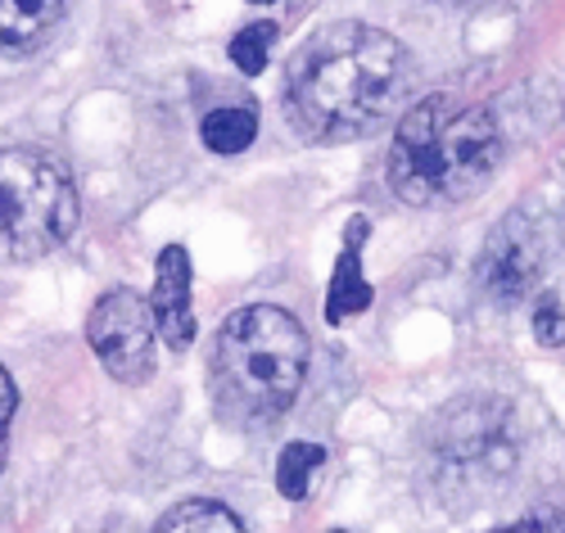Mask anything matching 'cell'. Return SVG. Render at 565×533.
Returning <instances> with one entry per match:
<instances>
[{
  "label": "cell",
  "mask_w": 565,
  "mask_h": 533,
  "mask_svg": "<svg viewBox=\"0 0 565 533\" xmlns=\"http://www.w3.org/2000/svg\"><path fill=\"white\" fill-rule=\"evenodd\" d=\"M407 82V51L371 23H326L286 68V105L303 136L340 145L381 122Z\"/></svg>",
  "instance_id": "6da1fadb"
},
{
  "label": "cell",
  "mask_w": 565,
  "mask_h": 533,
  "mask_svg": "<svg viewBox=\"0 0 565 533\" xmlns=\"http://www.w3.org/2000/svg\"><path fill=\"white\" fill-rule=\"evenodd\" d=\"M502 136L484 105L457 95H426L403 114L390 140V185L412 209H452L498 177Z\"/></svg>",
  "instance_id": "7a4b0ae2"
},
{
  "label": "cell",
  "mask_w": 565,
  "mask_h": 533,
  "mask_svg": "<svg viewBox=\"0 0 565 533\" xmlns=\"http://www.w3.org/2000/svg\"><path fill=\"white\" fill-rule=\"evenodd\" d=\"M308 375L303 326L271 303L241 308L226 317L213 349V390L231 420L267 425L286 412Z\"/></svg>",
  "instance_id": "3957f363"
},
{
  "label": "cell",
  "mask_w": 565,
  "mask_h": 533,
  "mask_svg": "<svg viewBox=\"0 0 565 533\" xmlns=\"http://www.w3.org/2000/svg\"><path fill=\"white\" fill-rule=\"evenodd\" d=\"M77 226V185L45 150H0V258L55 254Z\"/></svg>",
  "instance_id": "277c9868"
},
{
  "label": "cell",
  "mask_w": 565,
  "mask_h": 533,
  "mask_svg": "<svg viewBox=\"0 0 565 533\" xmlns=\"http://www.w3.org/2000/svg\"><path fill=\"white\" fill-rule=\"evenodd\" d=\"M439 483L452 493L461 483H489L511 470V439H507V407L489 398H466L448 407L435 425L430 444Z\"/></svg>",
  "instance_id": "5b68a950"
},
{
  "label": "cell",
  "mask_w": 565,
  "mask_h": 533,
  "mask_svg": "<svg viewBox=\"0 0 565 533\" xmlns=\"http://www.w3.org/2000/svg\"><path fill=\"white\" fill-rule=\"evenodd\" d=\"M154 312L136 289H109L86 317V344L114 380L146 384L154 375Z\"/></svg>",
  "instance_id": "8992f818"
},
{
  "label": "cell",
  "mask_w": 565,
  "mask_h": 533,
  "mask_svg": "<svg viewBox=\"0 0 565 533\" xmlns=\"http://www.w3.org/2000/svg\"><path fill=\"white\" fill-rule=\"evenodd\" d=\"M480 289L498 303H521L543 276V235L525 213L502 217L480 254Z\"/></svg>",
  "instance_id": "52a82bcc"
},
{
  "label": "cell",
  "mask_w": 565,
  "mask_h": 533,
  "mask_svg": "<svg viewBox=\"0 0 565 533\" xmlns=\"http://www.w3.org/2000/svg\"><path fill=\"white\" fill-rule=\"evenodd\" d=\"M150 312L159 326V339L172 353H185L195 339V312H191V254L181 245H168L154 263V295Z\"/></svg>",
  "instance_id": "ba28073f"
},
{
  "label": "cell",
  "mask_w": 565,
  "mask_h": 533,
  "mask_svg": "<svg viewBox=\"0 0 565 533\" xmlns=\"http://www.w3.org/2000/svg\"><path fill=\"white\" fill-rule=\"evenodd\" d=\"M362 239H366V217H353L349 231H344V249H340L335 276H331V295H326V321L331 326L371 308V285L362 276Z\"/></svg>",
  "instance_id": "9c48e42d"
},
{
  "label": "cell",
  "mask_w": 565,
  "mask_h": 533,
  "mask_svg": "<svg viewBox=\"0 0 565 533\" xmlns=\"http://www.w3.org/2000/svg\"><path fill=\"white\" fill-rule=\"evenodd\" d=\"M68 0H0V55H28L60 28Z\"/></svg>",
  "instance_id": "30bf717a"
},
{
  "label": "cell",
  "mask_w": 565,
  "mask_h": 533,
  "mask_svg": "<svg viewBox=\"0 0 565 533\" xmlns=\"http://www.w3.org/2000/svg\"><path fill=\"white\" fill-rule=\"evenodd\" d=\"M200 136H204V145L213 154H241L258 136V118H254V109H235V105L231 109H213V114H204Z\"/></svg>",
  "instance_id": "8fae6325"
},
{
  "label": "cell",
  "mask_w": 565,
  "mask_h": 533,
  "mask_svg": "<svg viewBox=\"0 0 565 533\" xmlns=\"http://www.w3.org/2000/svg\"><path fill=\"white\" fill-rule=\"evenodd\" d=\"M321 461H326V452L317 444H286V452L276 457V489L290 502L308 498V483L321 470Z\"/></svg>",
  "instance_id": "7c38bea8"
},
{
  "label": "cell",
  "mask_w": 565,
  "mask_h": 533,
  "mask_svg": "<svg viewBox=\"0 0 565 533\" xmlns=\"http://www.w3.org/2000/svg\"><path fill=\"white\" fill-rule=\"evenodd\" d=\"M159 529H245V520L222 502H181L159 515Z\"/></svg>",
  "instance_id": "4fadbf2b"
},
{
  "label": "cell",
  "mask_w": 565,
  "mask_h": 533,
  "mask_svg": "<svg viewBox=\"0 0 565 533\" xmlns=\"http://www.w3.org/2000/svg\"><path fill=\"white\" fill-rule=\"evenodd\" d=\"M271 41H276V23H249L241 28V36L231 41V64L245 77H258L271 60Z\"/></svg>",
  "instance_id": "5bb4252c"
},
{
  "label": "cell",
  "mask_w": 565,
  "mask_h": 533,
  "mask_svg": "<svg viewBox=\"0 0 565 533\" xmlns=\"http://www.w3.org/2000/svg\"><path fill=\"white\" fill-rule=\"evenodd\" d=\"M534 334L539 344L552 349V353H565V308L556 299H543L539 312H534Z\"/></svg>",
  "instance_id": "9a60e30c"
},
{
  "label": "cell",
  "mask_w": 565,
  "mask_h": 533,
  "mask_svg": "<svg viewBox=\"0 0 565 533\" xmlns=\"http://www.w3.org/2000/svg\"><path fill=\"white\" fill-rule=\"evenodd\" d=\"M14 407H19V390L10 371L0 366V466H6V452H10V420H14Z\"/></svg>",
  "instance_id": "2e32d148"
},
{
  "label": "cell",
  "mask_w": 565,
  "mask_h": 533,
  "mask_svg": "<svg viewBox=\"0 0 565 533\" xmlns=\"http://www.w3.org/2000/svg\"><path fill=\"white\" fill-rule=\"evenodd\" d=\"M254 6H267V0H254Z\"/></svg>",
  "instance_id": "e0dca14e"
}]
</instances>
